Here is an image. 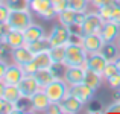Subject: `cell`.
Here are the masks:
<instances>
[{"instance_id":"obj_40","label":"cell","mask_w":120,"mask_h":114,"mask_svg":"<svg viewBox=\"0 0 120 114\" xmlns=\"http://www.w3.org/2000/svg\"><path fill=\"white\" fill-rule=\"evenodd\" d=\"M8 65H9L8 61H5V59L0 58V79H2V81H3V76H5V73H6V68H8Z\"/></svg>"},{"instance_id":"obj_1","label":"cell","mask_w":120,"mask_h":114,"mask_svg":"<svg viewBox=\"0 0 120 114\" xmlns=\"http://www.w3.org/2000/svg\"><path fill=\"white\" fill-rule=\"evenodd\" d=\"M88 53L85 52V49L78 44H67L65 47V59L62 67H76L81 65L84 68H88Z\"/></svg>"},{"instance_id":"obj_37","label":"cell","mask_w":120,"mask_h":114,"mask_svg":"<svg viewBox=\"0 0 120 114\" xmlns=\"http://www.w3.org/2000/svg\"><path fill=\"white\" fill-rule=\"evenodd\" d=\"M106 82H108V85L112 88V90H117V88H120V73L111 76L109 79H106Z\"/></svg>"},{"instance_id":"obj_5","label":"cell","mask_w":120,"mask_h":114,"mask_svg":"<svg viewBox=\"0 0 120 114\" xmlns=\"http://www.w3.org/2000/svg\"><path fill=\"white\" fill-rule=\"evenodd\" d=\"M29 8L34 14H37L43 20H52L56 17V11L53 9L50 0H30Z\"/></svg>"},{"instance_id":"obj_15","label":"cell","mask_w":120,"mask_h":114,"mask_svg":"<svg viewBox=\"0 0 120 114\" xmlns=\"http://www.w3.org/2000/svg\"><path fill=\"white\" fill-rule=\"evenodd\" d=\"M87 62H88V68H91V70L97 72V73H100L103 76V70H105L106 64H108V59H106V56L102 52H96V53H90L88 55Z\"/></svg>"},{"instance_id":"obj_39","label":"cell","mask_w":120,"mask_h":114,"mask_svg":"<svg viewBox=\"0 0 120 114\" xmlns=\"http://www.w3.org/2000/svg\"><path fill=\"white\" fill-rule=\"evenodd\" d=\"M68 30L70 34H84V29H82V23H73L68 26Z\"/></svg>"},{"instance_id":"obj_20","label":"cell","mask_w":120,"mask_h":114,"mask_svg":"<svg viewBox=\"0 0 120 114\" xmlns=\"http://www.w3.org/2000/svg\"><path fill=\"white\" fill-rule=\"evenodd\" d=\"M56 18H58V23L64 24V26H67V27L73 23H79V14H78L76 11H73V9H70V8H67L62 12H59V14L56 15Z\"/></svg>"},{"instance_id":"obj_30","label":"cell","mask_w":120,"mask_h":114,"mask_svg":"<svg viewBox=\"0 0 120 114\" xmlns=\"http://www.w3.org/2000/svg\"><path fill=\"white\" fill-rule=\"evenodd\" d=\"M117 73H120V70H119V65L116 64V61H108L105 70H103V79L106 81V79H109L111 76H114Z\"/></svg>"},{"instance_id":"obj_43","label":"cell","mask_w":120,"mask_h":114,"mask_svg":"<svg viewBox=\"0 0 120 114\" xmlns=\"http://www.w3.org/2000/svg\"><path fill=\"white\" fill-rule=\"evenodd\" d=\"M5 88H6L5 81H2V79H0V99H2V97H3V94H5Z\"/></svg>"},{"instance_id":"obj_2","label":"cell","mask_w":120,"mask_h":114,"mask_svg":"<svg viewBox=\"0 0 120 114\" xmlns=\"http://www.w3.org/2000/svg\"><path fill=\"white\" fill-rule=\"evenodd\" d=\"M43 90L46 91V94L49 96L50 102H62V99L68 94L70 85H68L61 76V78H56L53 82H50L49 85H46Z\"/></svg>"},{"instance_id":"obj_42","label":"cell","mask_w":120,"mask_h":114,"mask_svg":"<svg viewBox=\"0 0 120 114\" xmlns=\"http://www.w3.org/2000/svg\"><path fill=\"white\" fill-rule=\"evenodd\" d=\"M105 111L106 113H109V111H114V113H120V102H112L111 103V105H108V106H106V108H105Z\"/></svg>"},{"instance_id":"obj_10","label":"cell","mask_w":120,"mask_h":114,"mask_svg":"<svg viewBox=\"0 0 120 114\" xmlns=\"http://www.w3.org/2000/svg\"><path fill=\"white\" fill-rule=\"evenodd\" d=\"M29 105H30V111L46 113L47 108H49V105H50V99L46 94V91L41 88L40 91H37V93L29 99Z\"/></svg>"},{"instance_id":"obj_24","label":"cell","mask_w":120,"mask_h":114,"mask_svg":"<svg viewBox=\"0 0 120 114\" xmlns=\"http://www.w3.org/2000/svg\"><path fill=\"white\" fill-rule=\"evenodd\" d=\"M65 47L67 44H62V46H52L49 49V53L52 56L55 65H64V59H65Z\"/></svg>"},{"instance_id":"obj_25","label":"cell","mask_w":120,"mask_h":114,"mask_svg":"<svg viewBox=\"0 0 120 114\" xmlns=\"http://www.w3.org/2000/svg\"><path fill=\"white\" fill-rule=\"evenodd\" d=\"M100 52L106 56L108 61H114V59L120 55V49H119V46H117L116 41H112V43H105Z\"/></svg>"},{"instance_id":"obj_47","label":"cell","mask_w":120,"mask_h":114,"mask_svg":"<svg viewBox=\"0 0 120 114\" xmlns=\"http://www.w3.org/2000/svg\"><path fill=\"white\" fill-rule=\"evenodd\" d=\"M2 40H3V38H2V37H0V41H2Z\"/></svg>"},{"instance_id":"obj_34","label":"cell","mask_w":120,"mask_h":114,"mask_svg":"<svg viewBox=\"0 0 120 114\" xmlns=\"http://www.w3.org/2000/svg\"><path fill=\"white\" fill-rule=\"evenodd\" d=\"M90 3L94 6V9H99V8H102V6L117 5V3H120V0H90Z\"/></svg>"},{"instance_id":"obj_29","label":"cell","mask_w":120,"mask_h":114,"mask_svg":"<svg viewBox=\"0 0 120 114\" xmlns=\"http://www.w3.org/2000/svg\"><path fill=\"white\" fill-rule=\"evenodd\" d=\"M29 2L30 0H5L6 6L11 11H27V9H30Z\"/></svg>"},{"instance_id":"obj_14","label":"cell","mask_w":120,"mask_h":114,"mask_svg":"<svg viewBox=\"0 0 120 114\" xmlns=\"http://www.w3.org/2000/svg\"><path fill=\"white\" fill-rule=\"evenodd\" d=\"M100 37L103 38L105 43H112V41H117V38L120 37V26L114 21L108 20L103 23L102 29H100Z\"/></svg>"},{"instance_id":"obj_27","label":"cell","mask_w":120,"mask_h":114,"mask_svg":"<svg viewBox=\"0 0 120 114\" xmlns=\"http://www.w3.org/2000/svg\"><path fill=\"white\" fill-rule=\"evenodd\" d=\"M90 0H68V8L76 11L78 14H85L88 12V6H90Z\"/></svg>"},{"instance_id":"obj_32","label":"cell","mask_w":120,"mask_h":114,"mask_svg":"<svg viewBox=\"0 0 120 114\" xmlns=\"http://www.w3.org/2000/svg\"><path fill=\"white\" fill-rule=\"evenodd\" d=\"M49 114H64V105H62V102H50L49 108H47V111Z\"/></svg>"},{"instance_id":"obj_11","label":"cell","mask_w":120,"mask_h":114,"mask_svg":"<svg viewBox=\"0 0 120 114\" xmlns=\"http://www.w3.org/2000/svg\"><path fill=\"white\" fill-rule=\"evenodd\" d=\"M85 70H87V68L81 67V65H76V67H64V72H62V79H64L68 85L81 84V82H84Z\"/></svg>"},{"instance_id":"obj_31","label":"cell","mask_w":120,"mask_h":114,"mask_svg":"<svg viewBox=\"0 0 120 114\" xmlns=\"http://www.w3.org/2000/svg\"><path fill=\"white\" fill-rule=\"evenodd\" d=\"M112 9H114V5H108V6H102V8H99V9H97V12H99V15L105 21H108V20H111Z\"/></svg>"},{"instance_id":"obj_28","label":"cell","mask_w":120,"mask_h":114,"mask_svg":"<svg viewBox=\"0 0 120 114\" xmlns=\"http://www.w3.org/2000/svg\"><path fill=\"white\" fill-rule=\"evenodd\" d=\"M12 52H14V47L3 38L0 41V58L8 61V62H12Z\"/></svg>"},{"instance_id":"obj_26","label":"cell","mask_w":120,"mask_h":114,"mask_svg":"<svg viewBox=\"0 0 120 114\" xmlns=\"http://www.w3.org/2000/svg\"><path fill=\"white\" fill-rule=\"evenodd\" d=\"M26 46L29 47L34 53L44 52V50H49L50 47H52V46H50V43H49V40H47V37L41 38V40H38V41H34V43H30V44H26Z\"/></svg>"},{"instance_id":"obj_4","label":"cell","mask_w":120,"mask_h":114,"mask_svg":"<svg viewBox=\"0 0 120 114\" xmlns=\"http://www.w3.org/2000/svg\"><path fill=\"white\" fill-rule=\"evenodd\" d=\"M103 20L102 17L99 15L97 9L94 11H88L84 14V20H82V29H84V34H99L100 29H102Z\"/></svg>"},{"instance_id":"obj_36","label":"cell","mask_w":120,"mask_h":114,"mask_svg":"<svg viewBox=\"0 0 120 114\" xmlns=\"http://www.w3.org/2000/svg\"><path fill=\"white\" fill-rule=\"evenodd\" d=\"M82 41H84V34H70V38H68L67 44H78V46H82Z\"/></svg>"},{"instance_id":"obj_38","label":"cell","mask_w":120,"mask_h":114,"mask_svg":"<svg viewBox=\"0 0 120 114\" xmlns=\"http://www.w3.org/2000/svg\"><path fill=\"white\" fill-rule=\"evenodd\" d=\"M111 21H114L120 26V3L114 5V9H112V14H111Z\"/></svg>"},{"instance_id":"obj_17","label":"cell","mask_w":120,"mask_h":114,"mask_svg":"<svg viewBox=\"0 0 120 114\" xmlns=\"http://www.w3.org/2000/svg\"><path fill=\"white\" fill-rule=\"evenodd\" d=\"M23 34H24V41H26V44H30V43H34V41H38L41 38L47 37L44 27L41 26V24H37V23H32L30 26H27L26 29L23 30Z\"/></svg>"},{"instance_id":"obj_3","label":"cell","mask_w":120,"mask_h":114,"mask_svg":"<svg viewBox=\"0 0 120 114\" xmlns=\"http://www.w3.org/2000/svg\"><path fill=\"white\" fill-rule=\"evenodd\" d=\"M6 23L9 24L11 29L24 30L27 26L34 23V12L30 9H27V11H11Z\"/></svg>"},{"instance_id":"obj_13","label":"cell","mask_w":120,"mask_h":114,"mask_svg":"<svg viewBox=\"0 0 120 114\" xmlns=\"http://www.w3.org/2000/svg\"><path fill=\"white\" fill-rule=\"evenodd\" d=\"M58 65H53V67H47V68H40V70H37L35 73V78L37 81H38L40 87L44 88L46 85H49L50 82H53L56 78H61L62 75L58 73Z\"/></svg>"},{"instance_id":"obj_7","label":"cell","mask_w":120,"mask_h":114,"mask_svg":"<svg viewBox=\"0 0 120 114\" xmlns=\"http://www.w3.org/2000/svg\"><path fill=\"white\" fill-rule=\"evenodd\" d=\"M18 88H20V91H21L23 99H30L37 91L41 90L35 75H24L23 79L18 82Z\"/></svg>"},{"instance_id":"obj_44","label":"cell","mask_w":120,"mask_h":114,"mask_svg":"<svg viewBox=\"0 0 120 114\" xmlns=\"http://www.w3.org/2000/svg\"><path fill=\"white\" fill-rule=\"evenodd\" d=\"M114 61H116V64H117V65H119V70H120V55H119V56H117V58H116V59H114Z\"/></svg>"},{"instance_id":"obj_19","label":"cell","mask_w":120,"mask_h":114,"mask_svg":"<svg viewBox=\"0 0 120 114\" xmlns=\"http://www.w3.org/2000/svg\"><path fill=\"white\" fill-rule=\"evenodd\" d=\"M32 62H34V65L37 67V70H40V68H47V67H53V65H55V62H53V59H52V56H50L49 50L35 53Z\"/></svg>"},{"instance_id":"obj_12","label":"cell","mask_w":120,"mask_h":114,"mask_svg":"<svg viewBox=\"0 0 120 114\" xmlns=\"http://www.w3.org/2000/svg\"><path fill=\"white\" fill-rule=\"evenodd\" d=\"M26 75L20 64H15V62H9L8 68H6V73L3 76V81L6 85H18V82L23 79V76Z\"/></svg>"},{"instance_id":"obj_22","label":"cell","mask_w":120,"mask_h":114,"mask_svg":"<svg viewBox=\"0 0 120 114\" xmlns=\"http://www.w3.org/2000/svg\"><path fill=\"white\" fill-rule=\"evenodd\" d=\"M103 81H105V79H103V76L100 75V73H97V72L91 70V68H87V70H85L84 82H85V84H88L90 87H93L94 90H97V88L102 85Z\"/></svg>"},{"instance_id":"obj_21","label":"cell","mask_w":120,"mask_h":114,"mask_svg":"<svg viewBox=\"0 0 120 114\" xmlns=\"http://www.w3.org/2000/svg\"><path fill=\"white\" fill-rule=\"evenodd\" d=\"M3 99L8 100V102H11V103L18 105V103L21 102V99H23V96H21V91H20V88H18V85H6L5 94H3Z\"/></svg>"},{"instance_id":"obj_45","label":"cell","mask_w":120,"mask_h":114,"mask_svg":"<svg viewBox=\"0 0 120 114\" xmlns=\"http://www.w3.org/2000/svg\"><path fill=\"white\" fill-rule=\"evenodd\" d=\"M116 43H117V46H119V49H120V37L117 38V41H116Z\"/></svg>"},{"instance_id":"obj_9","label":"cell","mask_w":120,"mask_h":114,"mask_svg":"<svg viewBox=\"0 0 120 114\" xmlns=\"http://www.w3.org/2000/svg\"><path fill=\"white\" fill-rule=\"evenodd\" d=\"M105 44L103 38L100 37V34H84V41H82V47L85 49V52L90 53H96L100 52Z\"/></svg>"},{"instance_id":"obj_8","label":"cell","mask_w":120,"mask_h":114,"mask_svg":"<svg viewBox=\"0 0 120 114\" xmlns=\"http://www.w3.org/2000/svg\"><path fill=\"white\" fill-rule=\"evenodd\" d=\"M68 93L73 94L75 97H78V99L85 105V103H88V102L93 100L96 90H94L93 87H90L88 84H85V82H81V84H76V85H70Z\"/></svg>"},{"instance_id":"obj_35","label":"cell","mask_w":120,"mask_h":114,"mask_svg":"<svg viewBox=\"0 0 120 114\" xmlns=\"http://www.w3.org/2000/svg\"><path fill=\"white\" fill-rule=\"evenodd\" d=\"M9 14H11V9L6 6V3H2L0 5V23H5L8 20Z\"/></svg>"},{"instance_id":"obj_6","label":"cell","mask_w":120,"mask_h":114,"mask_svg":"<svg viewBox=\"0 0 120 114\" xmlns=\"http://www.w3.org/2000/svg\"><path fill=\"white\" fill-rule=\"evenodd\" d=\"M68 38H70V30L67 26L58 23L50 29V32L47 34V40H49L50 46H62V44L68 43Z\"/></svg>"},{"instance_id":"obj_23","label":"cell","mask_w":120,"mask_h":114,"mask_svg":"<svg viewBox=\"0 0 120 114\" xmlns=\"http://www.w3.org/2000/svg\"><path fill=\"white\" fill-rule=\"evenodd\" d=\"M5 40L8 41L9 44H11L14 49H17V47H21L26 44V41H24V34L23 30H15V29H11L8 32V35L5 37Z\"/></svg>"},{"instance_id":"obj_18","label":"cell","mask_w":120,"mask_h":114,"mask_svg":"<svg viewBox=\"0 0 120 114\" xmlns=\"http://www.w3.org/2000/svg\"><path fill=\"white\" fill-rule=\"evenodd\" d=\"M62 105H64V113L65 114H76V113L82 111V108H84V103L70 93L62 99Z\"/></svg>"},{"instance_id":"obj_33","label":"cell","mask_w":120,"mask_h":114,"mask_svg":"<svg viewBox=\"0 0 120 114\" xmlns=\"http://www.w3.org/2000/svg\"><path fill=\"white\" fill-rule=\"evenodd\" d=\"M50 2H52L53 9L56 11V15L68 8V0H50Z\"/></svg>"},{"instance_id":"obj_41","label":"cell","mask_w":120,"mask_h":114,"mask_svg":"<svg viewBox=\"0 0 120 114\" xmlns=\"http://www.w3.org/2000/svg\"><path fill=\"white\" fill-rule=\"evenodd\" d=\"M9 30H11V27H9V24L6 23V21L5 23H0V37L2 38H5L6 35H8Z\"/></svg>"},{"instance_id":"obj_16","label":"cell","mask_w":120,"mask_h":114,"mask_svg":"<svg viewBox=\"0 0 120 114\" xmlns=\"http://www.w3.org/2000/svg\"><path fill=\"white\" fill-rule=\"evenodd\" d=\"M34 56H35V53H34L32 50L24 44V46H21V47L14 49V52H12V62L20 64V65H24V64H27V62L32 61Z\"/></svg>"},{"instance_id":"obj_46","label":"cell","mask_w":120,"mask_h":114,"mask_svg":"<svg viewBox=\"0 0 120 114\" xmlns=\"http://www.w3.org/2000/svg\"><path fill=\"white\" fill-rule=\"evenodd\" d=\"M2 3H5V0H0V5H2Z\"/></svg>"}]
</instances>
